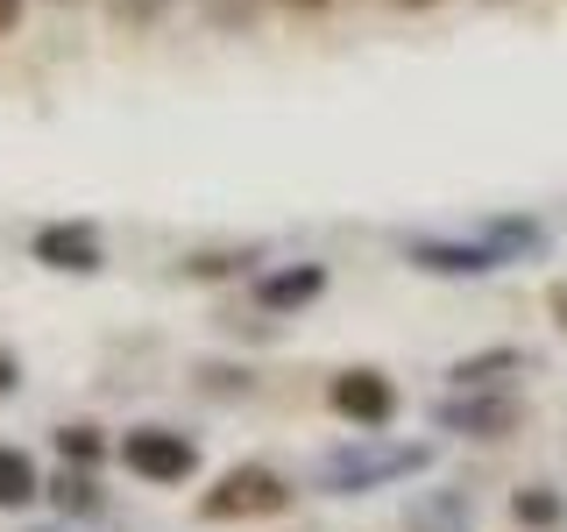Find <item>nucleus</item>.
Masks as SVG:
<instances>
[{"label":"nucleus","mask_w":567,"mask_h":532,"mask_svg":"<svg viewBox=\"0 0 567 532\" xmlns=\"http://www.w3.org/2000/svg\"><path fill=\"white\" fill-rule=\"evenodd\" d=\"M412 263L425 277H489L496 263H504V248L489 235L483 242H412Z\"/></svg>","instance_id":"obj_7"},{"label":"nucleus","mask_w":567,"mask_h":532,"mask_svg":"<svg viewBox=\"0 0 567 532\" xmlns=\"http://www.w3.org/2000/svg\"><path fill=\"white\" fill-rule=\"evenodd\" d=\"M248 263H256V248H227V256H220V248H206V256L185 263V270L192 277H235V270H248Z\"/></svg>","instance_id":"obj_13"},{"label":"nucleus","mask_w":567,"mask_h":532,"mask_svg":"<svg viewBox=\"0 0 567 532\" xmlns=\"http://www.w3.org/2000/svg\"><path fill=\"white\" fill-rule=\"evenodd\" d=\"M22 8H29V0H0V35L22 29Z\"/></svg>","instance_id":"obj_16"},{"label":"nucleus","mask_w":567,"mask_h":532,"mask_svg":"<svg viewBox=\"0 0 567 532\" xmlns=\"http://www.w3.org/2000/svg\"><path fill=\"white\" fill-rule=\"evenodd\" d=\"M106 8H114V22H128V29H150L156 14L171 8V0H106Z\"/></svg>","instance_id":"obj_14"},{"label":"nucleus","mask_w":567,"mask_h":532,"mask_svg":"<svg viewBox=\"0 0 567 532\" xmlns=\"http://www.w3.org/2000/svg\"><path fill=\"white\" fill-rule=\"evenodd\" d=\"M518 369H532L525 348H483V355H461V362L447 369V383H454V390H489V383L518 377Z\"/></svg>","instance_id":"obj_9"},{"label":"nucleus","mask_w":567,"mask_h":532,"mask_svg":"<svg viewBox=\"0 0 567 532\" xmlns=\"http://www.w3.org/2000/svg\"><path fill=\"white\" fill-rule=\"evenodd\" d=\"M511 519H518L525 532H546L567 519V490H518L511 497Z\"/></svg>","instance_id":"obj_11"},{"label":"nucleus","mask_w":567,"mask_h":532,"mask_svg":"<svg viewBox=\"0 0 567 532\" xmlns=\"http://www.w3.org/2000/svg\"><path fill=\"white\" fill-rule=\"evenodd\" d=\"M284 8H298V14H319V8H333V0H284Z\"/></svg>","instance_id":"obj_18"},{"label":"nucleus","mask_w":567,"mask_h":532,"mask_svg":"<svg viewBox=\"0 0 567 532\" xmlns=\"http://www.w3.org/2000/svg\"><path fill=\"white\" fill-rule=\"evenodd\" d=\"M35 263H43V270L93 277L100 263H106V248H100V227H85V221H58V227H43V235H35Z\"/></svg>","instance_id":"obj_6"},{"label":"nucleus","mask_w":567,"mask_h":532,"mask_svg":"<svg viewBox=\"0 0 567 532\" xmlns=\"http://www.w3.org/2000/svg\"><path fill=\"white\" fill-rule=\"evenodd\" d=\"M327 405H333V412H341L348 426L377 433V426L398 419V383H390L383 369H341V377L327 383Z\"/></svg>","instance_id":"obj_5"},{"label":"nucleus","mask_w":567,"mask_h":532,"mask_svg":"<svg viewBox=\"0 0 567 532\" xmlns=\"http://www.w3.org/2000/svg\"><path fill=\"white\" fill-rule=\"evenodd\" d=\"M546 313H554V327L567 334V284H554V291H546Z\"/></svg>","instance_id":"obj_17"},{"label":"nucleus","mask_w":567,"mask_h":532,"mask_svg":"<svg viewBox=\"0 0 567 532\" xmlns=\"http://www.w3.org/2000/svg\"><path fill=\"white\" fill-rule=\"evenodd\" d=\"M291 483H284L277 469H262V461H241V469H227L220 483L199 497V519L206 525H241V519H277V511H291Z\"/></svg>","instance_id":"obj_1"},{"label":"nucleus","mask_w":567,"mask_h":532,"mask_svg":"<svg viewBox=\"0 0 567 532\" xmlns=\"http://www.w3.org/2000/svg\"><path fill=\"white\" fill-rule=\"evenodd\" d=\"M43 497V475H35V461L22 448H0V511H22Z\"/></svg>","instance_id":"obj_10"},{"label":"nucleus","mask_w":567,"mask_h":532,"mask_svg":"<svg viewBox=\"0 0 567 532\" xmlns=\"http://www.w3.org/2000/svg\"><path fill=\"white\" fill-rule=\"evenodd\" d=\"M121 469L142 475V483H192V469H199V448H192V433H164V426H135V433H121Z\"/></svg>","instance_id":"obj_3"},{"label":"nucleus","mask_w":567,"mask_h":532,"mask_svg":"<svg viewBox=\"0 0 567 532\" xmlns=\"http://www.w3.org/2000/svg\"><path fill=\"white\" fill-rule=\"evenodd\" d=\"M14 390H22V362L0 348V398H14Z\"/></svg>","instance_id":"obj_15"},{"label":"nucleus","mask_w":567,"mask_h":532,"mask_svg":"<svg viewBox=\"0 0 567 532\" xmlns=\"http://www.w3.org/2000/svg\"><path fill=\"white\" fill-rule=\"evenodd\" d=\"M433 433H461V440H496L511 433V426L525 419L518 398H504V390H454V398H433Z\"/></svg>","instance_id":"obj_4"},{"label":"nucleus","mask_w":567,"mask_h":532,"mask_svg":"<svg viewBox=\"0 0 567 532\" xmlns=\"http://www.w3.org/2000/svg\"><path fill=\"white\" fill-rule=\"evenodd\" d=\"M404 8H433V0H404Z\"/></svg>","instance_id":"obj_19"},{"label":"nucleus","mask_w":567,"mask_h":532,"mask_svg":"<svg viewBox=\"0 0 567 532\" xmlns=\"http://www.w3.org/2000/svg\"><path fill=\"white\" fill-rule=\"evenodd\" d=\"M58 448L79 461V469H85V461H100V454H114V448L100 440V426H58Z\"/></svg>","instance_id":"obj_12"},{"label":"nucleus","mask_w":567,"mask_h":532,"mask_svg":"<svg viewBox=\"0 0 567 532\" xmlns=\"http://www.w3.org/2000/svg\"><path fill=\"white\" fill-rule=\"evenodd\" d=\"M319 291H327V263H291V270L256 277V306L262 313H306Z\"/></svg>","instance_id":"obj_8"},{"label":"nucleus","mask_w":567,"mask_h":532,"mask_svg":"<svg viewBox=\"0 0 567 532\" xmlns=\"http://www.w3.org/2000/svg\"><path fill=\"white\" fill-rule=\"evenodd\" d=\"M425 469H433V448H348V454L319 461V490L362 497V490L404 483V475H425Z\"/></svg>","instance_id":"obj_2"}]
</instances>
